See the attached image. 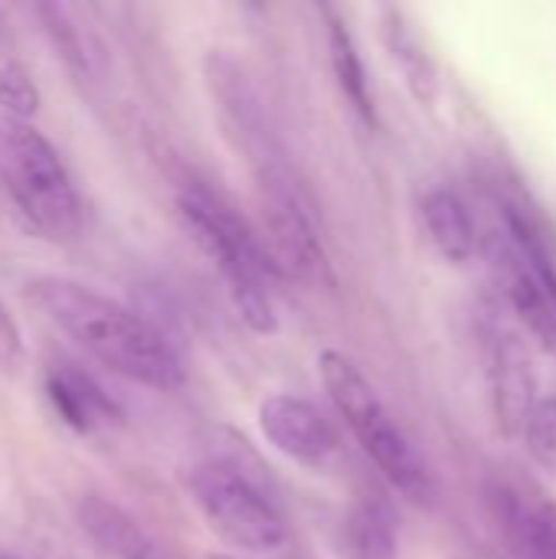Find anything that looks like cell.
<instances>
[{
    "label": "cell",
    "instance_id": "obj_1",
    "mask_svg": "<svg viewBox=\"0 0 556 559\" xmlns=\"http://www.w3.org/2000/svg\"><path fill=\"white\" fill-rule=\"evenodd\" d=\"M26 298L62 337L111 373L161 393L184 386L187 370L174 344L128 305L62 275L29 278Z\"/></svg>",
    "mask_w": 556,
    "mask_h": 559
},
{
    "label": "cell",
    "instance_id": "obj_2",
    "mask_svg": "<svg viewBox=\"0 0 556 559\" xmlns=\"http://www.w3.org/2000/svg\"><path fill=\"white\" fill-rule=\"evenodd\" d=\"M177 206H180L187 229L200 242V249L220 269L246 328L256 334H275L279 311H275V295H272V275L279 269L265 242L249 229V223L220 193H213L210 187L197 180L180 187Z\"/></svg>",
    "mask_w": 556,
    "mask_h": 559
},
{
    "label": "cell",
    "instance_id": "obj_3",
    "mask_svg": "<svg viewBox=\"0 0 556 559\" xmlns=\"http://www.w3.org/2000/svg\"><path fill=\"white\" fill-rule=\"evenodd\" d=\"M0 193L46 239L66 242L85 226L82 190L33 121L0 115Z\"/></svg>",
    "mask_w": 556,
    "mask_h": 559
},
{
    "label": "cell",
    "instance_id": "obj_4",
    "mask_svg": "<svg viewBox=\"0 0 556 559\" xmlns=\"http://www.w3.org/2000/svg\"><path fill=\"white\" fill-rule=\"evenodd\" d=\"M318 370L334 409L341 413L367 459L380 468V475L413 504H429L433 478L364 370L341 350H324L318 357Z\"/></svg>",
    "mask_w": 556,
    "mask_h": 559
},
{
    "label": "cell",
    "instance_id": "obj_5",
    "mask_svg": "<svg viewBox=\"0 0 556 559\" xmlns=\"http://www.w3.org/2000/svg\"><path fill=\"white\" fill-rule=\"evenodd\" d=\"M187 491L206 527L239 554L272 557L288 547L285 518L233 465L200 462L187 472Z\"/></svg>",
    "mask_w": 556,
    "mask_h": 559
},
{
    "label": "cell",
    "instance_id": "obj_6",
    "mask_svg": "<svg viewBox=\"0 0 556 559\" xmlns=\"http://www.w3.org/2000/svg\"><path fill=\"white\" fill-rule=\"evenodd\" d=\"M492 265L518 321L556 350V262L541 233L514 206L501 210L492 236Z\"/></svg>",
    "mask_w": 556,
    "mask_h": 559
},
{
    "label": "cell",
    "instance_id": "obj_7",
    "mask_svg": "<svg viewBox=\"0 0 556 559\" xmlns=\"http://www.w3.org/2000/svg\"><path fill=\"white\" fill-rule=\"evenodd\" d=\"M259 429L265 442L301 468H324L338 452V432L324 413L292 393H275L259 406Z\"/></svg>",
    "mask_w": 556,
    "mask_h": 559
},
{
    "label": "cell",
    "instance_id": "obj_8",
    "mask_svg": "<svg viewBox=\"0 0 556 559\" xmlns=\"http://www.w3.org/2000/svg\"><path fill=\"white\" fill-rule=\"evenodd\" d=\"M75 524L85 540L108 559H170L164 544L138 518L105 495H85L75 504Z\"/></svg>",
    "mask_w": 556,
    "mask_h": 559
},
{
    "label": "cell",
    "instance_id": "obj_9",
    "mask_svg": "<svg viewBox=\"0 0 556 559\" xmlns=\"http://www.w3.org/2000/svg\"><path fill=\"white\" fill-rule=\"evenodd\" d=\"M46 400L75 432H102L121 423V406L105 393V386L69 364H59L46 373Z\"/></svg>",
    "mask_w": 556,
    "mask_h": 559
},
{
    "label": "cell",
    "instance_id": "obj_10",
    "mask_svg": "<svg viewBox=\"0 0 556 559\" xmlns=\"http://www.w3.org/2000/svg\"><path fill=\"white\" fill-rule=\"evenodd\" d=\"M423 226L429 233V242L436 246V252L452 262V265H465L478 255L482 249V236L478 226L465 206V200L449 190V187H433L423 203Z\"/></svg>",
    "mask_w": 556,
    "mask_h": 559
},
{
    "label": "cell",
    "instance_id": "obj_11",
    "mask_svg": "<svg viewBox=\"0 0 556 559\" xmlns=\"http://www.w3.org/2000/svg\"><path fill=\"white\" fill-rule=\"evenodd\" d=\"M492 501L521 559H556V504L534 501L511 488H498Z\"/></svg>",
    "mask_w": 556,
    "mask_h": 559
},
{
    "label": "cell",
    "instance_id": "obj_12",
    "mask_svg": "<svg viewBox=\"0 0 556 559\" xmlns=\"http://www.w3.org/2000/svg\"><path fill=\"white\" fill-rule=\"evenodd\" d=\"M36 16L59 59L79 75V82H95L102 75V46L88 23L66 3H39Z\"/></svg>",
    "mask_w": 556,
    "mask_h": 559
},
{
    "label": "cell",
    "instance_id": "obj_13",
    "mask_svg": "<svg viewBox=\"0 0 556 559\" xmlns=\"http://www.w3.org/2000/svg\"><path fill=\"white\" fill-rule=\"evenodd\" d=\"M495 400H498V419L505 423V429L524 432V423L531 409L537 406V396H534L528 357L518 350L511 337H505V344H498V354H495Z\"/></svg>",
    "mask_w": 556,
    "mask_h": 559
},
{
    "label": "cell",
    "instance_id": "obj_14",
    "mask_svg": "<svg viewBox=\"0 0 556 559\" xmlns=\"http://www.w3.org/2000/svg\"><path fill=\"white\" fill-rule=\"evenodd\" d=\"M328 52H331V69H334V79H338L344 98L360 115V121L374 124V92H370V79H367L360 49H357L347 23L341 16H334L331 10H328Z\"/></svg>",
    "mask_w": 556,
    "mask_h": 559
},
{
    "label": "cell",
    "instance_id": "obj_15",
    "mask_svg": "<svg viewBox=\"0 0 556 559\" xmlns=\"http://www.w3.org/2000/svg\"><path fill=\"white\" fill-rule=\"evenodd\" d=\"M397 521L383 501H364L344 524L347 559H397Z\"/></svg>",
    "mask_w": 556,
    "mask_h": 559
},
{
    "label": "cell",
    "instance_id": "obj_16",
    "mask_svg": "<svg viewBox=\"0 0 556 559\" xmlns=\"http://www.w3.org/2000/svg\"><path fill=\"white\" fill-rule=\"evenodd\" d=\"M390 23H387V46L397 59V66L403 69L406 75V85L413 88V95L419 102H433L436 98V88H439V79H436V66L429 62L426 49L419 46L416 33L403 23V16L397 10L387 13Z\"/></svg>",
    "mask_w": 556,
    "mask_h": 559
},
{
    "label": "cell",
    "instance_id": "obj_17",
    "mask_svg": "<svg viewBox=\"0 0 556 559\" xmlns=\"http://www.w3.org/2000/svg\"><path fill=\"white\" fill-rule=\"evenodd\" d=\"M39 111V88L26 66L10 52H0V115L29 121Z\"/></svg>",
    "mask_w": 556,
    "mask_h": 559
},
{
    "label": "cell",
    "instance_id": "obj_18",
    "mask_svg": "<svg viewBox=\"0 0 556 559\" xmlns=\"http://www.w3.org/2000/svg\"><path fill=\"white\" fill-rule=\"evenodd\" d=\"M531 459L556 481V396L537 400L521 432Z\"/></svg>",
    "mask_w": 556,
    "mask_h": 559
},
{
    "label": "cell",
    "instance_id": "obj_19",
    "mask_svg": "<svg viewBox=\"0 0 556 559\" xmlns=\"http://www.w3.org/2000/svg\"><path fill=\"white\" fill-rule=\"evenodd\" d=\"M26 360V344H23V331L16 324V318L10 314V308L0 301V370L13 373L20 370Z\"/></svg>",
    "mask_w": 556,
    "mask_h": 559
},
{
    "label": "cell",
    "instance_id": "obj_20",
    "mask_svg": "<svg viewBox=\"0 0 556 559\" xmlns=\"http://www.w3.org/2000/svg\"><path fill=\"white\" fill-rule=\"evenodd\" d=\"M0 559H23L20 554H13V550H7V547H0Z\"/></svg>",
    "mask_w": 556,
    "mask_h": 559
},
{
    "label": "cell",
    "instance_id": "obj_21",
    "mask_svg": "<svg viewBox=\"0 0 556 559\" xmlns=\"http://www.w3.org/2000/svg\"><path fill=\"white\" fill-rule=\"evenodd\" d=\"M213 559H233V557H213Z\"/></svg>",
    "mask_w": 556,
    "mask_h": 559
}]
</instances>
